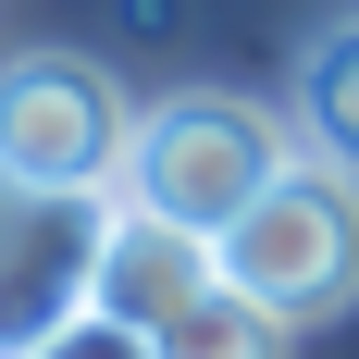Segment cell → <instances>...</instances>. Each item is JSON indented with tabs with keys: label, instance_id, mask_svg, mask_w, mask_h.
Listing matches in <instances>:
<instances>
[{
	"label": "cell",
	"instance_id": "1",
	"mask_svg": "<svg viewBox=\"0 0 359 359\" xmlns=\"http://www.w3.org/2000/svg\"><path fill=\"white\" fill-rule=\"evenodd\" d=\"M285 161H297V137H285L260 100H236V87H174V100H149V111H137L124 198L223 248V236L260 211V186L285 174Z\"/></svg>",
	"mask_w": 359,
	"mask_h": 359
},
{
	"label": "cell",
	"instance_id": "2",
	"mask_svg": "<svg viewBox=\"0 0 359 359\" xmlns=\"http://www.w3.org/2000/svg\"><path fill=\"white\" fill-rule=\"evenodd\" d=\"M223 285L260 297L297 334L334 323V310H359V174H334V161L297 149L285 174L260 186V211L223 236Z\"/></svg>",
	"mask_w": 359,
	"mask_h": 359
},
{
	"label": "cell",
	"instance_id": "3",
	"mask_svg": "<svg viewBox=\"0 0 359 359\" xmlns=\"http://www.w3.org/2000/svg\"><path fill=\"white\" fill-rule=\"evenodd\" d=\"M137 149V111L87 50H13L0 62V174L25 198H111Z\"/></svg>",
	"mask_w": 359,
	"mask_h": 359
},
{
	"label": "cell",
	"instance_id": "4",
	"mask_svg": "<svg viewBox=\"0 0 359 359\" xmlns=\"http://www.w3.org/2000/svg\"><path fill=\"white\" fill-rule=\"evenodd\" d=\"M124 198V186H111ZM111 198H25L13 236H0V359H25L37 334H62L87 297H100V236Z\"/></svg>",
	"mask_w": 359,
	"mask_h": 359
},
{
	"label": "cell",
	"instance_id": "5",
	"mask_svg": "<svg viewBox=\"0 0 359 359\" xmlns=\"http://www.w3.org/2000/svg\"><path fill=\"white\" fill-rule=\"evenodd\" d=\"M211 285H223V248H211V236H186V223L137 211V198H111V236H100V297H87V310H111V323L161 334V323H186Z\"/></svg>",
	"mask_w": 359,
	"mask_h": 359
},
{
	"label": "cell",
	"instance_id": "6",
	"mask_svg": "<svg viewBox=\"0 0 359 359\" xmlns=\"http://www.w3.org/2000/svg\"><path fill=\"white\" fill-rule=\"evenodd\" d=\"M297 149L334 161V174H359V13L323 25L310 62H297Z\"/></svg>",
	"mask_w": 359,
	"mask_h": 359
},
{
	"label": "cell",
	"instance_id": "7",
	"mask_svg": "<svg viewBox=\"0 0 359 359\" xmlns=\"http://www.w3.org/2000/svg\"><path fill=\"white\" fill-rule=\"evenodd\" d=\"M161 359H297V323H273L260 297L211 285L186 323H161Z\"/></svg>",
	"mask_w": 359,
	"mask_h": 359
},
{
	"label": "cell",
	"instance_id": "8",
	"mask_svg": "<svg viewBox=\"0 0 359 359\" xmlns=\"http://www.w3.org/2000/svg\"><path fill=\"white\" fill-rule=\"evenodd\" d=\"M25 359H161V334L111 323V310H74V323H62V334H37Z\"/></svg>",
	"mask_w": 359,
	"mask_h": 359
},
{
	"label": "cell",
	"instance_id": "9",
	"mask_svg": "<svg viewBox=\"0 0 359 359\" xmlns=\"http://www.w3.org/2000/svg\"><path fill=\"white\" fill-rule=\"evenodd\" d=\"M13 211H25V186H13V174H0V236H13Z\"/></svg>",
	"mask_w": 359,
	"mask_h": 359
}]
</instances>
